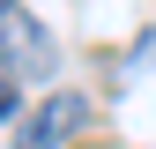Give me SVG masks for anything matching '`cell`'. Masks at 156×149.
I'll return each mask as SVG.
<instances>
[{
  "label": "cell",
  "mask_w": 156,
  "mask_h": 149,
  "mask_svg": "<svg viewBox=\"0 0 156 149\" xmlns=\"http://www.w3.org/2000/svg\"><path fill=\"white\" fill-rule=\"evenodd\" d=\"M0 67L8 74H23V82H45L52 67H60V45L45 37V23H37L30 8H0Z\"/></svg>",
  "instance_id": "1"
},
{
  "label": "cell",
  "mask_w": 156,
  "mask_h": 149,
  "mask_svg": "<svg viewBox=\"0 0 156 149\" xmlns=\"http://www.w3.org/2000/svg\"><path fill=\"white\" fill-rule=\"evenodd\" d=\"M82 119H89V104H82V97H45V104H23V119H15V149H52V142H67Z\"/></svg>",
  "instance_id": "2"
},
{
  "label": "cell",
  "mask_w": 156,
  "mask_h": 149,
  "mask_svg": "<svg viewBox=\"0 0 156 149\" xmlns=\"http://www.w3.org/2000/svg\"><path fill=\"white\" fill-rule=\"evenodd\" d=\"M15 112H23V74L0 67V119H15Z\"/></svg>",
  "instance_id": "3"
},
{
  "label": "cell",
  "mask_w": 156,
  "mask_h": 149,
  "mask_svg": "<svg viewBox=\"0 0 156 149\" xmlns=\"http://www.w3.org/2000/svg\"><path fill=\"white\" fill-rule=\"evenodd\" d=\"M0 8H8V0H0Z\"/></svg>",
  "instance_id": "4"
}]
</instances>
